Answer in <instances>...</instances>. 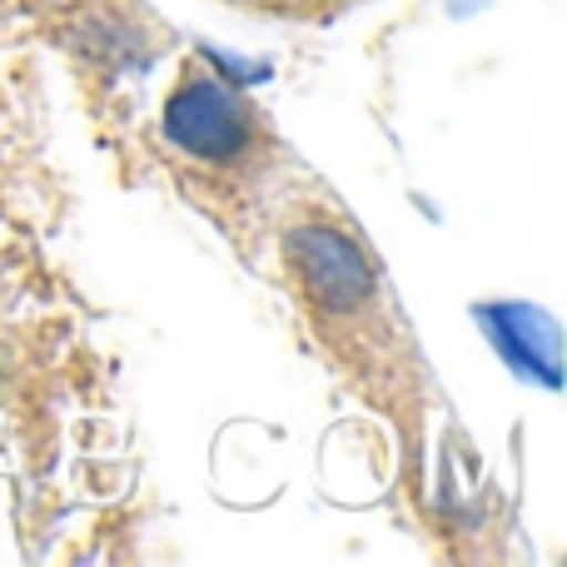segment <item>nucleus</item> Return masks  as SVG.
I'll list each match as a JSON object with an SVG mask.
<instances>
[{"mask_svg": "<svg viewBox=\"0 0 567 567\" xmlns=\"http://www.w3.org/2000/svg\"><path fill=\"white\" fill-rule=\"evenodd\" d=\"M30 30L65 65L90 140L125 179L155 85L185 35L150 0H30Z\"/></svg>", "mask_w": 567, "mask_h": 567, "instance_id": "nucleus-4", "label": "nucleus"}, {"mask_svg": "<svg viewBox=\"0 0 567 567\" xmlns=\"http://www.w3.org/2000/svg\"><path fill=\"white\" fill-rule=\"evenodd\" d=\"M309 169L249 80L185 40L159 75L120 185L169 189L255 275L279 205Z\"/></svg>", "mask_w": 567, "mask_h": 567, "instance_id": "nucleus-3", "label": "nucleus"}, {"mask_svg": "<svg viewBox=\"0 0 567 567\" xmlns=\"http://www.w3.org/2000/svg\"><path fill=\"white\" fill-rule=\"evenodd\" d=\"M255 275L284 299L289 323L333 389L389 439L403 518L423 538H439V439L449 393L393 269L319 169H309L279 205Z\"/></svg>", "mask_w": 567, "mask_h": 567, "instance_id": "nucleus-2", "label": "nucleus"}, {"mask_svg": "<svg viewBox=\"0 0 567 567\" xmlns=\"http://www.w3.org/2000/svg\"><path fill=\"white\" fill-rule=\"evenodd\" d=\"M65 229L45 50L30 30V0H0V419L35 498H50L70 433H100L110 413V369L60 249Z\"/></svg>", "mask_w": 567, "mask_h": 567, "instance_id": "nucleus-1", "label": "nucleus"}]
</instances>
